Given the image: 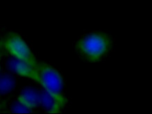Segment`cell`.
Wrapping results in <instances>:
<instances>
[{
  "label": "cell",
  "mask_w": 152,
  "mask_h": 114,
  "mask_svg": "<svg viewBox=\"0 0 152 114\" xmlns=\"http://www.w3.org/2000/svg\"><path fill=\"white\" fill-rule=\"evenodd\" d=\"M113 41L110 35L104 32H93L79 38L75 50L83 59L89 62H97L108 55Z\"/></svg>",
  "instance_id": "obj_1"
},
{
  "label": "cell",
  "mask_w": 152,
  "mask_h": 114,
  "mask_svg": "<svg viewBox=\"0 0 152 114\" xmlns=\"http://www.w3.org/2000/svg\"><path fill=\"white\" fill-rule=\"evenodd\" d=\"M0 48L9 52L13 57L37 69L38 61L23 38L15 33H10L0 41Z\"/></svg>",
  "instance_id": "obj_2"
},
{
  "label": "cell",
  "mask_w": 152,
  "mask_h": 114,
  "mask_svg": "<svg viewBox=\"0 0 152 114\" xmlns=\"http://www.w3.org/2000/svg\"><path fill=\"white\" fill-rule=\"evenodd\" d=\"M37 72L39 84L48 93L64 99V83L62 77L55 68L48 64L38 62Z\"/></svg>",
  "instance_id": "obj_3"
},
{
  "label": "cell",
  "mask_w": 152,
  "mask_h": 114,
  "mask_svg": "<svg viewBox=\"0 0 152 114\" xmlns=\"http://www.w3.org/2000/svg\"><path fill=\"white\" fill-rule=\"evenodd\" d=\"M67 104L66 98H59L48 93L45 90L40 93V105L46 112L60 113Z\"/></svg>",
  "instance_id": "obj_4"
},
{
  "label": "cell",
  "mask_w": 152,
  "mask_h": 114,
  "mask_svg": "<svg viewBox=\"0 0 152 114\" xmlns=\"http://www.w3.org/2000/svg\"><path fill=\"white\" fill-rule=\"evenodd\" d=\"M9 67L13 72H15L19 76L32 79L37 82L38 84H39L37 69L30 66L28 64L15 58L13 60L10 62Z\"/></svg>",
  "instance_id": "obj_5"
},
{
  "label": "cell",
  "mask_w": 152,
  "mask_h": 114,
  "mask_svg": "<svg viewBox=\"0 0 152 114\" xmlns=\"http://www.w3.org/2000/svg\"><path fill=\"white\" fill-rule=\"evenodd\" d=\"M18 101L31 110L40 105V93L34 88H29L23 90Z\"/></svg>",
  "instance_id": "obj_6"
},
{
  "label": "cell",
  "mask_w": 152,
  "mask_h": 114,
  "mask_svg": "<svg viewBox=\"0 0 152 114\" xmlns=\"http://www.w3.org/2000/svg\"><path fill=\"white\" fill-rule=\"evenodd\" d=\"M15 86V81L12 76L0 77V94H5L12 91Z\"/></svg>",
  "instance_id": "obj_7"
},
{
  "label": "cell",
  "mask_w": 152,
  "mask_h": 114,
  "mask_svg": "<svg viewBox=\"0 0 152 114\" xmlns=\"http://www.w3.org/2000/svg\"><path fill=\"white\" fill-rule=\"evenodd\" d=\"M32 111V110L26 107L23 104L20 103L18 101L16 104L13 105L12 108V111L13 113H30Z\"/></svg>",
  "instance_id": "obj_8"
},
{
  "label": "cell",
  "mask_w": 152,
  "mask_h": 114,
  "mask_svg": "<svg viewBox=\"0 0 152 114\" xmlns=\"http://www.w3.org/2000/svg\"><path fill=\"white\" fill-rule=\"evenodd\" d=\"M1 53H0V60H1Z\"/></svg>",
  "instance_id": "obj_9"
}]
</instances>
